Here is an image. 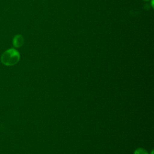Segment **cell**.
Instances as JSON below:
<instances>
[{"label": "cell", "mask_w": 154, "mask_h": 154, "mask_svg": "<svg viewBox=\"0 0 154 154\" xmlns=\"http://www.w3.org/2000/svg\"><path fill=\"white\" fill-rule=\"evenodd\" d=\"M134 154H149L148 152L142 148H138L135 150L134 152Z\"/></svg>", "instance_id": "obj_3"}, {"label": "cell", "mask_w": 154, "mask_h": 154, "mask_svg": "<svg viewBox=\"0 0 154 154\" xmlns=\"http://www.w3.org/2000/svg\"><path fill=\"white\" fill-rule=\"evenodd\" d=\"M19 60L20 54L17 50L13 48L5 51L1 57L2 63L5 66H13L17 63Z\"/></svg>", "instance_id": "obj_1"}, {"label": "cell", "mask_w": 154, "mask_h": 154, "mask_svg": "<svg viewBox=\"0 0 154 154\" xmlns=\"http://www.w3.org/2000/svg\"><path fill=\"white\" fill-rule=\"evenodd\" d=\"M143 1H149V0H143Z\"/></svg>", "instance_id": "obj_4"}, {"label": "cell", "mask_w": 154, "mask_h": 154, "mask_svg": "<svg viewBox=\"0 0 154 154\" xmlns=\"http://www.w3.org/2000/svg\"><path fill=\"white\" fill-rule=\"evenodd\" d=\"M24 43V39L23 37L20 35V34H17L16 36H14V37L13 38V46L15 48H20L21 47Z\"/></svg>", "instance_id": "obj_2"}]
</instances>
